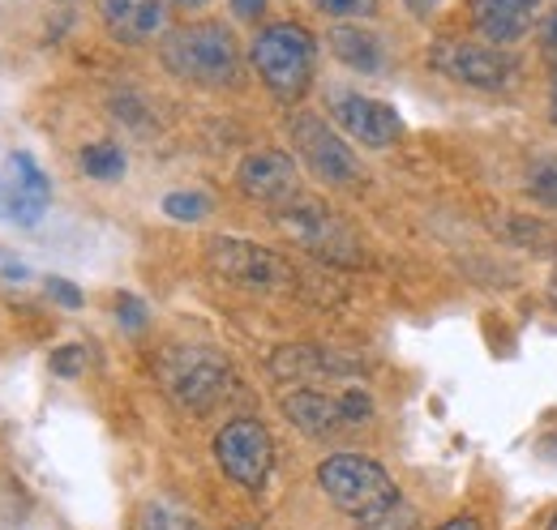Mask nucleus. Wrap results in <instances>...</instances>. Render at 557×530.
I'll use <instances>...</instances> for the list:
<instances>
[{
    "label": "nucleus",
    "mask_w": 557,
    "mask_h": 530,
    "mask_svg": "<svg viewBox=\"0 0 557 530\" xmlns=\"http://www.w3.org/2000/svg\"><path fill=\"white\" fill-rule=\"evenodd\" d=\"M121 321H125L129 330H138L141 321H146V308H141L134 295H121Z\"/></svg>",
    "instance_id": "nucleus-24"
},
{
    "label": "nucleus",
    "mask_w": 557,
    "mask_h": 530,
    "mask_svg": "<svg viewBox=\"0 0 557 530\" xmlns=\"http://www.w3.org/2000/svg\"><path fill=\"white\" fill-rule=\"evenodd\" d=\"M82 368H86V351H82L77 342L61 346V351L52 355V373H61V377H77Z\"/></svg>",
    "instance_id": "nucleus-22"
},
{
    "label": "nucleus",
    "mask_w": 557,
    "mask_h": 530,
    "mask_svg": "<svg viewBox=\"0 0 557 530\" xmlns=\"http://www.w3.org/2000/svg\"><path fill=\"white\" fill-rule=\"evenodd\" d=\"M318 9L331 17H373L377 0H318Z\"/></svg>",
    "instance_id": "nucleus-21"
},
{
    "label": "nucleus",
    "mask_w": 557,
    "mask_h": 530,
    "mask_svg": "<svg viewBox=\"0 0 557 530\" xmlns=\"http://www.w3.org/2000/svg\"><path fill=\"white\" fill-rule=\"evenodd\" d=\"M236 185H240L245 198L262 201V205H287V201L300 198L296 163L283 150H253L249 159H240Z\"/></svg>",
    "instance_id": "nucleus-11"
},
{
    "label": "nucleus",
    "mask_w": 557,
    "mask_h": 530,
    "mask_svg": "<svg viewBox=\"0 0 557 530\" xmlns=\"http://www.w3.org/2000/svg\"><path fill=\"white\" fill-rule=\"evenodd\" d=\"M163 214L176 218V223H202L210 214V198L207 193H168L163 198Z\"/></svg>",
    "instance_id": "nucleus-19"
},
{
    "label": "nucleus",
    "mask_w": 557,
    "mask_h": 530,
    "mask_svg": "<svg viewBox=\"0 0 557 530\" xmlns=\"http://www.w3.org/2000/svg\"><path fill=\"white\" fill-rule=\"evenodd\" d=\"M331 52L335 61H344L356 73H382L386 68V48L373 30H360V26H335L331 30Z\"/></svg>",
    "instance_id": "nucleus-16"
},
{
    "label": "nucleus",
    "mask_w": 557,
    "mask_h": 530,
    "mask_svg": "<svg viewBox=\"0 0 557 530\" xmlns=\"http://www.w3.org/2000/svg\"><path fill=\"white\" fill-rule=\"evenodd\" d=\"M549 300L557 304V269H554V278H549Z\"/></svg>",
    "instance_id": "nucleus-30"
},
{
    "label": "nucleus",
    "mask_w": 557,
    "mask_h": 530,
    "mask_svg": "<svg viewBox=\"0 0 557 530\" xmlns=\"http://www.w3.org/2000/svg\"><path fill=\"white\" fill-rule=\"evenodd\" d=\"M331 116L339 121V129L348 132L351 141H360L369 150H386L404 132V121H399V112L391 103L369 99V94H351V90H339L331 99Z\"/></svg>",
    "instance_id": "nucleus-10"
},
{
    "label": "nucleus",
    "mask_w": 557,
    "mask_h": 530,
    "mask_svg": "<svg viewBox=\"0 0 557 530\" xmlns=\"http://www.w3.org/2000/svg\"><path fill=\"white\" fill-rule=\"evenodd\" d=\"M313 56H318V43L305 26L296 22H275V26H262L249 43V61L253 73L262 77V86L275 94L278 103H296L305 99V90L313 86Z\"/></svg>",
    "instance_id": "nucleus-3"
},
{
    "label": "nucleus",
    "mask_w": 557,
    "mask_h": 530,
    "mask_svg": "<svg viewBox=\"0 0 557 530\" xmlns=\"http://www.w3.org/2000/svg\"><path fill=\"white\" fill-rule=\"evenodd\" d=\"M429 65L442 77L472 86V90H506L519 77V61L510 56V48L497 43H472V39H442L429 52Z\"/></svg>",
    "instance_id": "nucleus-4"
},
{
    "label": "nucleus",
    "mask_w": 557,
    "mask_h": 530,
    "mask_svg": "<svg viewBox=\"0 0 557 530\" xmlns=\"http://www.w3.org/2000/svg\"><path fill=\"white\" fill-rule=\"evenodd\" d=\"M9 172H13V180H9V214L17 223H35L44 214V205H48V176L35 167L30 154H13Z\"/></svg>",
    "instance_id": "nucleus-15"
},
{
    "label": "nucleus",
    "mask_w": 557,
    "mask_h": 530,
    "mask_svg": "<svg viewBox=\"0 0 557 530\" xmlns=\"http://www.w3.org/2000/svg\"><path fill=\"white\" fill-rule=\"evenodd\" d=\"M207 262L219 278L240 282V287H258V291H275V287L292 282V265L262 244H249V240H227V236L210 240Z\"/></svg>",
    "instance_id": "nucleus-9"
},
{
    "label": "nucleus",
    "mask_w": 557,
    "mask_h": 530,
    "mask_svg": "<svg viewBox=\"0 0 557 530\" xmlns=\"http://www.w3.org/2000/svg\"><path fill=\"white\" fill-rule=\"evenodd\" d=\"M536 13H541V0H472L476 30L497 48H515L519 39H528L536 26Z\"/></svg>",
    "instance_id": "nucleus-14"
},
{
    "label": "nucleus",
    "mask_w": 557,
    "mask_h": 530,
    "mask_svg": "<svg viewBox=\"0 0 557 530\" xmlns=\"http://www.w3.org/2000/svg\"><path fill=\"white\" fill-rule=\"evenodd\" d=\"M214 458L232 483L258 492L275 466V441L258 419H232L214 437Z\"/></svg>",
    "instance_id": "nucleus-5"
},
{
    "label": "nucleus",
    "mask_w": 557,
    "mask_h": 530,
    "mask_svg": "<svg viewBox=\"0 0 557 530\" xmlns=\"http://www.w3.org/2000/svg\"><path fill=\"white\" fill-rule=\"evenodd\" d=\"M532 198L557 210V159H545L532 167Z\"/></svg>",
    "instance_id": "nucleus-20"
},
{
    "label": "nucleus",
    "mask_w": 557,
    "mask_h": 530,
    "mask_svg": "<svg viewBox=\"0 0 557 530\" xmlns=\"http://www.w3.org/2000/svg\"><path fill=\"white\" fill-rule=\"evenodd\" d=\"M404 4H408V13H412V17H433L442 0H404Z\"/></svg>",
    "instance_id": "nucleus-27"
},
{
    "label": "nucleus",
    "mask_w": 557,
    "mask_h": 530,
    "mask_svg": "<svg viewBox=\"0 0 557 530\" xmlns=\"http://www.w3.org/2000/svg\"><path fill=\"white\" fill-rule=\"evenodd\" d=\"M163 386L172 390V398L189 411H207L214 406L223 390L232 386V373L227 364L214 355V351H202V346H176L168 359H163Z\"/></svg>",
    "instance_id": "nucleus-6"
},
{
    "label": "nucleus",
    "mask_w": 557,
    "mask_h": 530,
    "mask_svg": "<svg viewBox=\"0 0 557 530\" xmlns=\"http://www.w3.org/2000/svg\"><path fill=\"white\" fill-rule=\"evenodd\" d=\"M545 43H549V48L557 52V13L549 17V22H545Z\"/></svg>",
    "instance_id": "nucleus-28"
},
{
    "label": "nucleus",
    "mask_w": 557,
    "mask_h": 530,
    "mask_svg": "<svg viewBox=\"0 0 557 530\" xmlns=\"http://www.w3.org/2000/svg\"><path fill=\"white\" fill-rule=\"evenodd\" d=\"M549 121L557 125V73H554V81H549Z\"/></svg>",
    "instance_id": "nucleus-29"
},
{
    "label": "nucleus",
    "mask_w": 557,
    "mask_h": 530,
    "mask_svg": "<svg viewBox=\"0 0 557 530\" xmlns=\"http://www.w3.org/2000/svg\"><path fill=\"white\" fill-rule=\"evenodd\" d=\"M138 530H198V522L176 501H146L138 509Z\"/></svg>",
    "instance_id": "nucleus-18"
},
{
    "label": "nucleus",
    "mask_w": 557,
    "mask_h": 530,
    "mask_svg": "<svg viewBox=\"0 0 557 530\" xmlns=\"http://www.w3.org/2000/svg\"><path fill=\"white\" fill-rule=\"evenodd\" d=\"M48 291H52L65 308H82V291H77L73 282H65V278H48Z\"/></svg>",
    "instance_id": "nucleus-23"
},
{
    "label": "nucleus",
    "mask_w": 557,
    "mask_h": 530,
    "mask_svg": "<svg viewBox=\"0 0 557 530\" xmlns=\"http://www.w3.org/2000/svg\"><path fill=\"white\" fill-rule=\"evenodd\" d=\"M549 530H557V518H554V522H549Z\"/></svg>",
    "instance_id": "nucleus-32"
},
{
    "label": "nucleus",
    "mask_w": 557,
    "mask_h": 530,
    "mask_svg": "<svg viewBox=\"0 0 557 530\" xmlns=\"http://www.w3.org/2000/svg\"><path fill=\"white\" fill-rule=\"evenodd\" d=\"M433 530H481V522H476L472 514H455V518H446L442 527H433Z\"/></svg>",
    "instance_id": "nucleus-26"
},
{
    "label": "nucleus",
    "mask_w": 557,
    "mask_h": 530,
    "mask_svg": "<svg viewBox=\"0 0 557 530\" xmlns=\"http://www.w3.org/2000/svg\"><path fill=\"white\" fill-rule=\"evenodd\" d=\"M99 4V17L108 26L112 39L121 43H150L163 35L168 26V4L163 0H95Z\"/></svg>",
    "instance_id": "nucleus-12"
},
{
    "label": "nucleus",
    "mask_w": 557,
    "mask_h": 530,
    "mask_svg": "<svg viewBox=\"0 0 557 530\" xmlns=\"http://www.w3.org/2000/svg\"><path fill=\"white\" fill-rule=\"evenodd\" d=\"M318 483L360 530H417V509L399 496L391 470L364 454H331L318 466Z\"/></svg>",
    "instance_id": "nucleus-1"
},
{
    "label": "nucleus",
    "mask_w": 557,
    "mask_h": 530,
    "mask_svg": "<svg viewBox=\"0 0 557 530\" xmlns=\"http://www.w3.org/2000/svg\"><path fill=\"white\" fill-rule=\"evenodd\" d=\"M168 73H176L181 81H194V86H236L240 81V52H236V39L227 26L219 22H194V26H181L163 39L159 48Z\"/></svg>",
    "instance_id": "nucleus-2"
},
{
    "label": "nucleus",
    "mask_w": 557,
    "mask_h": 530,
    "mask_svg": "<svg viewBox=\"0 0 557 530\" xmlns=\"http://www.w3.org/2000/svg\"><path fill=\"white\" fill-rule=\"evenodd\" d=\"M278 406H283V415H287L305 437H318V441L351 428L348 415H344V398L339 394H322V390L300 386V390H287V394L278 398Z\"/></svg>",
    "instance_id": "nucleus-13"
},
{
    "label": "nucleus",
    "mask_w": 557,
    "mask_h": 530,
    "mask_svg": "<svg viewBox=\"0 0 557 530\" xmlns=\"http://www.w3.org/2000/svg\"><path fill=\"white\" fill-rule=\"evenodd\" d=\"M227 4H232V13H236V17H245V22L262 17V9H267V0H227Z\"/></svg>",
    "instance_id": "nucleus-25"
},
{
    "label": "nucleus",
    "mask_w": 557,
    "mask_h": 530,
    "mask_svg": "<svg viewBox=\"0 0 557 530\" xmlns=\"http://www.w3.org/2000/svg\"><path fill=\"white\" fill-rule=\"evenodd\" d=\"M181 4H207V0H181Z\"/></svg>",
    "instance_id": "nucleus-31"
},
{
    "label": "nucleus",
    "mask_w": 557,
    "mask_h": 530,
    "mask_svg": "<svg viewBox=\"0 0 557 530\" xmlns=\"http://www.w3.org/2000/svg\"><path fill=\"white\" fill-rule=\"evenodd\" d=\"M82 172L90 180H121L125 176V150L116 141H95L82 150Z\"/></svg>",
    "instance_id": "nucleus-17"
},
{
    "label": "nucleus",
    "mask_w": 557,
    "mask_h": 530,
    "mask_svg": "<svg viewBox=\"0 0 557 530\" xmlns=\"http://www.w3.org/2000/svg\"><path fill=\"white\" fill-rule=\"evenodd\" d=\"M292 141H296L305 167H309L318 180L339 185V189L360 185V176H364V172H360V159L351 154V146L331 129L326 121H318V116H296V121H292Z\"/></svg>",
    "instance_id": "nucleus-8"
},
{
    "label": "nucleus",
    "mask_w": 557,
    "mask_h": 530,
    "mask_svg": "<svg viewBox=\"0 0 557 530\" xmlns=\"http://www.w3.org/2000/svg\"><path fill=\"white\" fill-rule=\"evenodd\" d=\"M278 227L296 240V244H305L309 253H318V257H326V262H339V265H356L360 262V249H356V240H351V231L326 210V205H313V201H287V205H278Z\"/></svg>",
    "instance_id": "nucleus-7"
}]
</instances>
